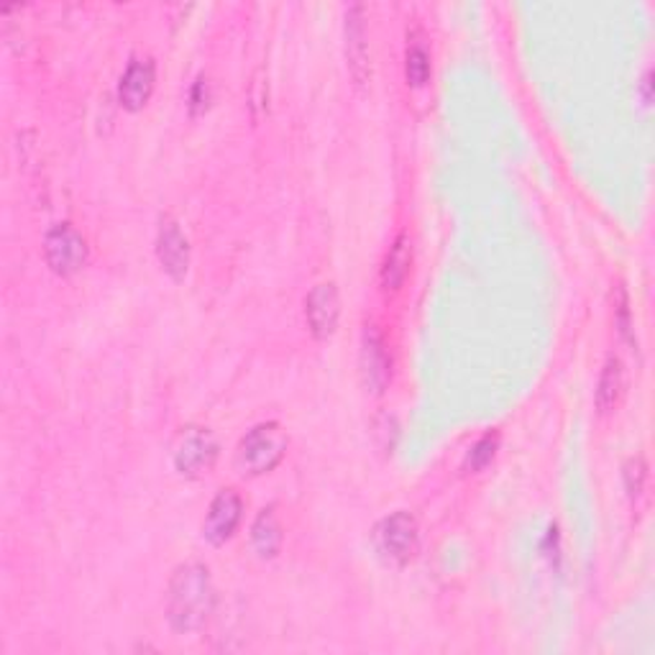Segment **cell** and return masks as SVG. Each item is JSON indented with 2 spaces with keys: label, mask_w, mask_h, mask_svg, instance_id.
Instances as JSON below:
<instances>
[{
  "label": "cell",
  "mask_w": 655,
  "mask_h": 655,
  "mask_svg": "<svg viewBox=\"0 0 655 655\" xmlns=\"http://www.w3.org/2000/svg\"><path fill=\"white\" fill-rule=\"evenodd\" d=\"M215 606V589L202 563H184L169 581L167 617L175 633H196L205 625Z\"/></svg>",
  "instance_id": "obj_1"
},
{
  "label": "cell",
  "mask_w": 655,
  "mask_h": 655,
  "mask_svg": "<svg viewBox=\"0 0 655 655\" xmlns=\"http://www.w3.org/2000/svg\"><path fill=\"white\" fill-rule=\"evenodd\" d=\"M287 443V435L277 423L256 425L239 443L236 468L244 476L270 474L285 458Z\"/></svg>",
  "instance_id": "obj_2"
},
{
  "label": "cell",
  "mask_w": 655,
  "mask_h": 655,
  "mask_svg": "<svg viewBox=\"0 0 655 655\" xmlns=\"http://www.w3.org/2000/svg\"><path fill=\"white\" fill-rule=\"evenodd\" d=\"M377 551L394 566L408 563L418 551V522L410 513H394L377 528Z\"/></svg>",
  "instance_id": "obj_3"
},
{
  "label": "cell",
  "mask_w": 655,
  "mask_h": 655,
  "mask_svg": "<svg viewBox=\"0 0 655 655\" xmlns=\"http://www.w3.org/2000/svg\"><path fill=\"white\" fill-rule=\"evenodd\" d=\"M44 256L52 272L70 277L77 274L87 262V244L70 223H60L46 233L44 239Z\"/></svg>",
  "instance_id": "obj_4"
},
{
  "label": "cell",
  "mask_w": 655,
  "mask_h": 655,
  "mask_svg": "<svg viewBox=\"0 0 655 655\" xmlns=\"http://www.w3.org/2000/svg\"><path fill=\"white\" fill-rule=\"evenodd\" d=\"M218 443L208 431H188L182 435L180 446L175 451V466L182 476L196 479L200 474H208L215 464Z\"/></svg>",
  "instance_id": "obj_5"
},
{
  "label": "cell",
  "mask_w": 655,
  "mask_h": 655,
  "mask_svg": "<svg viewBox=\"0 0 655 655\" xmlns=\"http://www.w3.org/2000/svg\"><path fill=\"white\" fill-rule=\"evenodd\" d=\"M241 513H244V503L233 489L218 492L213 503H210L205 525H202V536H205L213 546H221L229 540L241 525Z\"/></svg>",
  "instance_id": "obj_6"
},
{
  "label": "cell",
  "mask_w": 655,
  "mask_h": 655,
  "mask_svg": "<svg viewBox=\"0 0 655 655\" xmlns=\"http://www.w3.org/2000/svg\"><path fill=\"white\" fill-rule=\"evenodd\" d=\"M157 254L169 277L177 282L184 279V274L190 270V244L188 239H184V233L180 231V225H177L169 215H165L159 221Z\"/></svg>",
  "instance_id": "obj_7"
},
{
  "label": "cell",
  "mask_w": 655,
  "mask_h": 655,
  "mask_svg": "<svg viewBox=\"0 0 655 655\" xmlns=\"http://www.w3.org/2000/svg\"><path fill=\"white\" fill-rule=\"evenodd\" d=\"M346 56L356 87H367L371 83V62L367 44V27H363V8L353 6L346 15Z\"/></svg>",
  "instance_id": "obj_8"
},
{
  "label": "cell",
  "mask_w": 655,
  "mask_h": 655,
  "mask_svg": "<svg viewBox=\"0 0 655 655\" xmlns=\"http://www.w3.org/2000/svg\"><path fill=\"white\" fill-rule=\"evenodd\" d=\"M305 315H307V326H310L315 338H328L334 336V330L338 326V315H341V300H338V289L336 285H318L307 295L305 303Z\"/></svg>",
  "instance_id": "obj_9"
},
{
  "label": "cell",
  "mask_w": 655,
  "mask_h": 655,
  "mask_svg": "<svg viewBox=\"0 0 655 655\" xmlns=\"http://www.w3.org/2000/svg\"><path fill=\"white\" fill-rule=\"evenodd\" d=\"M361 371H363V384H367L374 394H382L387 382H390V356H387L382 336L377 334L374 326H367V330H363Z\"/></svg>",
  "instance_id": "obj_10"
},
{
  "label": "cell",
  "mask_w": 655,
  "mask_h": 655,
  "mask_svg": "<svg viewBox=\"0 0 655 655\" xmlns=\"http://www.w3.org/2000/svg\"><path fill=\"white\" fill-rule=\"evenodd\" d=\"M154 83H157V72H154L151 60H134L128 64L126 75L120 77L118 101L126 110H141L149 103L154 93Z\"/></svg>",
  "instance_id": "obj_11"
},
{
  "label": "cell",
  "mask_w": 655,
  "mask_h": 655,
  "mask_svg": "<svg viewBox=\"0 0 655 655\" xmlns=\"http://www.w3.org/2000/svg\"><path fill=\"white\" fill-rule=\"evenodd\" d=\"M410 264H412V246L408 236H400L394 241L390 254L384 258L382 266V287L387 293H398V289L404 285L410 274Z\"/></svg>",
  "instance_id": "obj_12"
},
{
  "label": "cell",
  "mask_w": 655,
  "mask_h": 655,
  "mask_svg": "<svg viewBox=\"0 0 655 655\" xmlns=\"http://www.w3.org/2000/svg\"><path fill=\"white\" fill-rule=\"evenodd\" d=\"M622 390H625V374H622V363L617 356H610L602 369L600 387H596V404H600L602 412H612L617 408L622 398Z\"/></svg>",
  "instance_id": "obj_13"
},
{
  "label": "cell",
  "mask_w": 655,
  "mask_h": 655,
  "mask_svg": "<svg viewBox=\"0 0 655 655\" xmlns=\"http://www.w3.org/2000/svg\"><path fill=\"white\" fill-rule=\"evenodd\" d=\"M252 543H254V551L262 558H274L279 553L282 528L277 522V515H274V509H264V513L256 517L252 528Z\"/></svg>",
  "instance_id": "obj_14"
},
{
  "label": "cell",
  "mask_w": 655,
  "mask_h": 655,
  "mask_svg": "<svg viewBox=\"0 0 655 655\" xmlns=\"http://www.w3.org/2000/svg\"><path fill=\"white\" fill-rule=\"evenodd\" d=\"M404 75L412 87H423L431 80V56L423 46H410L404 56Z\"/></svg>",
  "instance_id": "obj_15"
},
{
  "label": "cell",
  "mask_w": 655,
  "mask_h": 655,
  "mask_svg": "<svg viewBox=\"0 0 655 655\" xmlns=\"http://www.w3.org/2000/svg\"><path fill=\"white\" fill-rule=\"evenodd\" d=\"M497 433H489L484 435V439L476 443V446L472 448V454H468V468H474V472H479V468H484L489 464L492 458H495V451H497Z\"/></svg>",
  "instance_id": "obj_16"
},
{
  "label": "cell",
  "mask_w": 655,
  "mask_h": 655,
  "mask_svg": "<svg viewBox=\"0 0 655 655\" xmlns=\"http://www.w3.org/2000/svg\"><path fill=\"white\" fill-rule=\"evenodd\" d=\"M645 474H648V468H645V461L641 456L630 458L627 466H625V487L630 492V497H641L643 492V484H645Z\"/></svg>",
  "instance_id": "obj_17"
}]
</instances>
